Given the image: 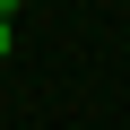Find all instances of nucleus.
Masks as SVG:
<instances>
[{"label":"nucleus","mask_w":130,"mask_h":130,"mask_svg":"<svg viewBox=\"0 0 130 130\" xmlns=\"http://www.w3.org/2000/svg\"><path fill=\"white\" fill-rule=\"evenodd\" d=\"M9 35H18V9H9V0H0V52H9Z\"/></svg>","instance_id":"f257e3e1"}]
</instances>
